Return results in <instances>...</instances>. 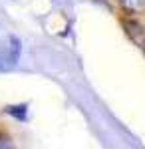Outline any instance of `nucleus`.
Instances as JSON below:
<instances>
[{
  "label": "nucleus",
  "mask_w": 145,
  "mask_h": 149,
  "mask_svg": "<svg viewBox=\"0 0 145 149\" xmlns=\"http://www.w3.org/2000/svg\"><path fill=\"white\" fill-rule=\"evenodd\" d=\"M127 10H139L143 6V0H119Z\"/></svg>",
  "instance_id": "nucleus-1"
}]
</instances>
